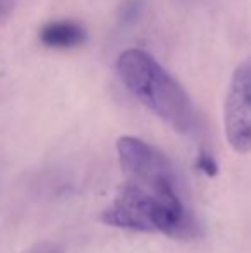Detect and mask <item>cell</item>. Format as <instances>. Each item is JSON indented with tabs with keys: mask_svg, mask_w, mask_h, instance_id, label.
<instances>
[{
	"mask_svg": "<svg viewBox=\"0 0 251 253\" xmlns=\"http://www.w3.org/2000/svg\"><path fill=\"white\" fill-rule=\"evenodd\" d=\"M196 167L200 172H203L208 177H215L218 174V164L215 157L207 150H200L196 157Z\"/></svg>",
	"mask_w": 251,
	"mask_h": 253,
	"instance_id": "6",
	"label": "cell"
},
{
	"mask_svg": "<svg viewBox=\"0 0 251 253\" xmlns=\"http://www.w3.org/2000/svg\"><path fill=\"white\" fill-rule=\"evenodd\" d=\"M10 10V2L9 0H0V21L7 16V12Z\"/></svg>",
	"mask_w": 251,
	"mask_h": 253,
	"instance_id": "8",
	"label": "cell"
},
{
	"mask_svg": "<svg viewBox=\"0 0 251 253\" xmlns=\"http://www.w3.org/2000/svg\"><path fill=\"white\" fill-rule=\"evenodd\" d=\"M144 9V0H124L119 10V23L122 26H133L141 17Z\"/></svg>",
	"mask_w": 251,
	"mask_h": 253,
	"instance_id": "5",
	"label": "cell"
},
{
	"mask_svg": "<svg viewBox=\"0 0 251 253\" xmlns=\"http://www.w3.org/2000/svg\"><path fill=\"white\" fill-rule=\"evenodd\" d=\"M115 69L126 90L172 129L181 134L198 129V114L189 95L151 53L127 48L117 57Z\"/></svg>",
	"mask_w": 251,
	"mask_h": 253,
	"instance_id": "1",
	"label": "cell"
},
{
	"mask_svg": "<svg viewBox=\"0 0 251 253\" xmlns=\"http://www.w3.org/2000/svg\"><path fill=\"white\" fill-rule=\"evenodd\" d=\"M88 33L76 21H50L40 31V40L48 48H76L83 45Z\"/></svg>",
	"mask_w": 251,
	"mask_h": 253,
	"instance_id": "4",
	"label": "cell"
},
{
	"mask_svg": "<svg viewBox=\"0 0 251 253\" xmlns=\"http://www.w3.org/2000/svg\"><path fill=\"white\" fill-rule=\"evenodd\" d=\"M23 253H62V250L54 241H40V243L33 245V247H30Z\"/></svg>",
	"mask_w": 251,
	"mask_h": 253,
	"instance_id": "7",
	"label": "cell"
},
{
	"mask_svg": "<svg viewBox=\"0 0 251 253\" xmlns=\"http://www.w3.org/2000/svg\"><path fill=\"white\" fill-rule=\"evenodd\" d=\"M224 129L236 153L251 152V59L232 73L224 103Z\"/></svg>",
	"mask_w": 251,
	"mask_h": 253,
	"instance_id": "3",
	"label": "cell"
},
{
	"mask_svg": "<svg viewBox=\"0 0 251 253\" xmlns=\"http://www.w3.org/2000/svg\"><path fill=\"white\" fill-rule=\"evenodd\" d=\"M100 219L107 226L140 233H160L181 240L196 234V222L184 202L171 200L151 188L131 181H124Z\"/></svg>",
	"mask_w": 251,
	"mask_h": 253,
	"instance_id": "2",
	"label": "cell"
}]
</instances>
